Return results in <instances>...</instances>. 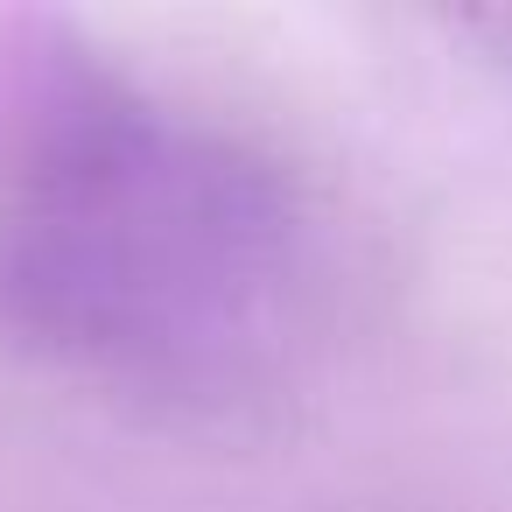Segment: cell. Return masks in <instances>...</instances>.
Wrapping results in <instances>:
<instances>
[{
	"instance_id": "6da1fadb",
	"label": "cell",
	"mask_w": 512,
	"mask_h": 512,
	"mask_svg": "<svg viewBox=\"0 0 512 512\" xmlns=\"http://www.w3.org/2000/svg\"><path fill=\"white\" fill-rule=\"evenodd\" d=\"M260 239L267 211L232 162L71 99L22 155V204L0 211V281L92 344H183L211 337Z\"/></svg>"
}]
</instances>
